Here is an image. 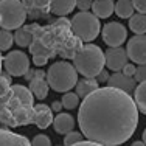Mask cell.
Instances as JSON below:
<instances>
[{"label":"cell","instance_id":"obj_1","mask_svg":"<svg viewBox=\"0 0 146 146\" xmlns=\"http://www.w3.org/2000/svg\"><path fill=\"white\" fill-rule=\"evenodd\" d=\"M78 123L87 140L104 146H120L137 129L138 107L124 90L110 86L98 87L82 100Z\"/></svg>","mask_w":146,"mask_h":146},{"label":"cell","instance_id":"obj_2","mask_svg":"<svg viewBox=\"0 0 146 146\" xmlns=\"http://www.w3.org/2000/svg\"><path fill=\"white\" fill-rule=\"evenodd\" d=\"M73 65L82 76L96 78L106 65V53L93 44L82 45L73 56Z\"/></svg>","mask_w":146,"mask_h":146},{"label":"cell","instance_id":"obj_3","mask_svg":"<svg viewBox=\"0 0 146 146\" xmlns=\"http://www.w3.org/2000/svg\"><path fill=\"white\" fill-rule=\"evenodd\" d=\"M76 73L78 70L73 64L65 61H58L51 64V67L47 70V81L54 92L64 93L76 86L78 82Z\"/></svg>","mask_w":146,"mask_h":146},{"label":"cell","instance_id":"obj_4","mask_svg":"<svg viewBox=\"0 0 146 146\" xmlns=\"http://www.w3.org/2000/svg\"><path fill=\"white\" fill-rule=\"evenodd\" d=\"M100 17L92 14L89 11H79L78 14L73 16L70 20L72 31L75 33V36H78L84 42H92L98 37L101 25H100Z\"/></svg>","mask_w":146,"mask_h":146},{"label":"cell","instance_id":"obj_5","mask_svg":"<svg viewBox=\"0 0 146 146\" xmlns=\"http://www.w3.org/2000/svg\"><path fill=\"white\" fill-rule=\"evenodd\" d=\"M27 20V6L20 0H0V27L17 30Z\"/></svg>","mask_w":146,"mask_h":146},{"label":"cell","instance_id":"obj_6","mask_svg":"<svg viewBox=\"0 0 146 146\" xmlns=\"http://www.w3.org/2000/svg\"><path fill=\"white\" fill-rule=\"evenodd\" d=\"M3 67L8 75L11 76H25V73L30 70V59L23 51L14 50L9 51L5 58H3Z\"/></svg>","mask_w":146,"mask_h":146},{"label":"cell","instance_id":"obj_7","mask_svg":"<svg viewBox=\"0 0 146 146\" xmlns=\"http://www.w3.org/2000/svg\"><path fill=\"white\" fill-rule=\"evenodd\" d=\"M103 40L109 47H120L124 44L127 37V30L123 23L120 22H107L103 27Z\"/></svg>","mask_w":146,"mask_h":146},{"label":"cell","instance_id":"obj_8","mask_svg":"<svg viewBox=\"0 0 146 146\" xmlns=\"http://www.w3.org/2000/svg\"><path fill=\"white\" fill-rule=\"evenodd\" d=\"M127 56L132 62L141 65L146 64V34H135L127 42Z\"/></svg>","mask_w":146,"mask_h":146},{"label":"cell","instance_id":"obj_9","mask_svg":"<svg viewBox=\"0 0 146 146\" xmlns=\"http://www.w3.org/2000/svg\"><path fill=\"white\" fill-rule=\"evenodd\" d=\"M127 50L121 47H109L106 51V65L109 70L120 72L123 70V67L127 64Z\"/></svg>","mask_w":146,"mask_h":146},{"label":"cell","instance_id":"obj_10","mask_svg":"<svg viewBox=\"0 0 146 146\" xmlns=\"http://www.w3.org/2000/svg\"><path fill=\"white\" fill-rule=\"evenodd\" d=\"M107 86L124 90V92H127L131 95V93H134L135 87H137V79L134 76L124 75L123 72H113V75H110L109 79H107Z\"/></svg>","mask_w":146,"mask_h":146},{"label":"cell","instance_id":"obj_11","mask_svg":"<svg viewBox=\"0 0 146 146\" xmlns=\"http://www.w3.org/2000/svg\"><path fill=\"white\" fill-rule=\"evenodd\" d=\"M0 146H33L27 137L8 129H0Z\"/></svg>","mask_w":146,"mask_h":146},{"label":"cell","instance_id":"obj_12","mask_svg":"<svg viewBox=\"0 0 146 146\" xmlns=\"http://www.w3.org/2000/svg\"><path fill=\"white\" fill-rule=\"evenodd\" d=\"M53 127L58 134L65 135L75 129V118L70 113H58L53 120Z\"/></svg>","mask_w":146,"mask_h":146},{"label":"cell","instance_id":"obj_13","mask_svg":"<svg viewBox=\"0 0 146 146\" xmlns=\"http://www.w3.org/2000/svg\"><path fill=\"white\" fill-rule=\"evenodd\" d=\"M33 113H34L33 121L40 127V129H45V127L50 126L53 117H51V110H50V107H48V106H45V104H39V106L34 107Z\"/></svg>","mask_w":146,"mask_h":146},{"label":"cell","instance_id":"obj_14","mask_svg":"<svg viewBox=\"0 0 146 146\" xmlns=\"http://www.w3.org/2000/svg\"><path fill=\"white\" fill-rule=\"evenodd\" d=\"M92 11L100 19H107L115 11V3H113V0H95L92 6Z\"/></svg>","mask_w":146,"mask_h":146},{"label":"cell","instance_id":"obj_15","mask_svg":"<svg viewBox=\"0 0 146 146\" xmlns=\"http://www.w3.org/2000/svg\"><path fill=\"white\" fill-rule=\"evenodd\" d=\"M76 0H51L50 3V11L56 16H67L75 9Z\"/></svg>","mask_w":146,"mask_h":146},{"label":"cell","instance_id":"obj_16","mask_svg":"<svg viewBox=\"0 0 146 146\" xmlns=\"http://www.w3.org/2000/svg\"><path fill=\"white\" fill-rule=\"evenodd\" d=\"M11 93L22 106H25V107L33 106L34 95H33V92H31V89H27V87H23V86H13Z\"/></svg>","mask_w":146,"mask_h":146},{"label":"cell","instance_id":"obj_17","mask_svg":"<svg viewBox=\"0 0 146 146\" xmlns=\"http://www.w3.org/2000/svg\"><path fill=\"white\" fill-rule=\"evenodd\" d=\"M34 28H36V25L17 28L16 33H14V42L19 45V47H30L34 40V37H33V30Z\"/></svg>","mask_w":146,"mask_h":146},{"label":"cell","instance_id":"obj_18","mask_svg":"<svg viewBox=\"0 0 146 146\" xmlns=\"http://www.w3.org/2000/svg\"><path fill=\"white\" fill-rule=\"evenodd\" d=\"M30 89L33 92V95L39 100L47 98L48 95V89H50V84H48L47 78H39V76H34L30 81Z\"/></svg>","mask_w":146,"mask_h":146},{"label":"cell","instance_id":"obj_19","mask_svg":"<svg viewBox=\"0 0 146 146\" xmlns=\"http://www.w3.org/2000/svg\"><path fill=\"white\" fill-rule=\"evenodd\" d=\"M76 93H78L79 96H82V98H86L87 95H90L92 92H95L96 89H98V79L95 78H87L86 76L84 79H79L78 82H76Z\"/></svg>","mask_w":146,"mask_h":146},{"label":"cell","instance_id":"obj_20","mask_svg":"<svg viewBox=\"0 0 146 146\" xmlns=\"http://www.w3.org/2000/svg\"><path fill=\"white\" fill-rule=\"evenodd\" d=\"M135 6L132 0H118L115 3V14L120 19H129L131 16H134Z\"/></svg>","mask_w":146,"mask_h":146},{"label":"cell","instance_id":"obj_21","mask_svg":"<svg viewBox=\"0 0 146 146\" xmlns=\"http://www.w3.org/2000/svg\"><path fill=\"white\" fill-rule=\"evenodd\" d=\"M129 28L135 34H145L146 33V14L137 13L129 17Z\"/></svg>","mask_w":146,"mask_h":146},{"label":"cell","instance_id":"obj_22","mask_svg":"<svg viewBox=\"0 0 146 146\" xmlns=\"http://www.w3.org/2000/svg\"><path fill=\"white\" fill-rule=\"evenodd\" d=\"M134 100L137 103V107L141 113L146 115V81L140 82L134 90Z\"/></svg>","mask_w":146,"mask_h":146},{"label":"cell","instance_id":"obj_23","mask_svg":"<svg viewBox=\"0 0 146 146\" xmlns=\"http://www.w3.org/2000/svg\"><path fill=\"white\" fill-rule=\"evenodd\" d=\"M30 51L31 54H44V56H53V51H51V48H47V45H45L40 39H34L33 44L30 45Z\"/></svg>","mask_w":146,"mask_h":146},{"label":"cell","instance_id":"obj_24","mask_svg":"<svg viewBox=\"0 0 146 146\" xmlns=\"http://www.w3.org/2000/svg\"><path fill=\"white\" fill-rule=\"evenodd\" d=\"M62 104L68 110L76 109L79 104V95L78 93H73V92H65V95H62Z\"/></svg>","mask_w":146,"mask_h":146},{"label":"cell","instance_id":"obj_25","mask_svg":"<svg viewBox=\"0 0 146 146\" xmlns=\"http://www.w3.org/2000/svg\"><path fill=\"white\" fill-rule=\"evenodd\" d=\"M13 42H14V36L9 33V30H0V51L9 50Z\"/></svg>","mask_w":146,"mask_h":146},{"label":"cell","instance_id":"obj_26","mask_svg":"<svg viewBox=\"0 0 146 146\" xmlns=\"http://www.w3.org/2000/svg\"><path fill=\"white\" fill-rule=\"evenodd\" d=\"M27 8H36L40 11H50L51 0H23Z\"/></svg>","mask_w":146,"mask_h":146},{"label":"cell","instance_id":"obj_27","mask_svg":"<svg viewBox=\"0 0 146 146\" xmlns=\"http://www.w3.org/2000/svg\"><path fill=\"white\" fill-rule=\"evenodd\" d=\"M82 135H84V134L73 132V131L68 132V134H65V137H64V145H65V146H72V145L78 143V141L82 140Z\"/></svg>","mask_w":146,"mask_h":146},{"label":"cell","instance_id":"obj_28","mask_svg":"<svg viewBox=\"0 0 146 146\" xmlns=\"http://www.w3.org/2000/svg\"><path fill=\"white\" fill-rule=\"evenodd\" d=\"M11 92V86H9V78L0 73V98L6 96Z\"/></svg>","mask_w":146,"mask_h":146},{"label":"cell","instance_id":"obj_29","mask_svg":"<svg viewBox=\"0 0 146 146\" xmlns=\"http://www.w3.org/2000/svg\"><path fill=\"white\" fill-rule=\"evenodd\" d=\"M31 145L33 146H51V140L45 134H39L31 140Z\"/></svg>","mask_w":146,"mask_h":146},{"label":"cell","instance_id":"obj_30","mask_svg":"<svg viewBox=\"0 0 146 146\" xmlns=\"http://www.w3.org/2000/svg\"><path fill=\"white\" fill-rule=\"evenodd\" d=\"M134 78L137 79V82H143V81H146V64L138 65L137 70H135Z\"/></svg>","mask_w":146,"mask_h":146},{"label":"cell","instance_id":"obj_31","mask_svg":"<svg viewBox=\"0 0 146 146\" xmlns=\"http://www.w3.org/2000/svg\"><path fill=\"white\" fill-rule=\"evenodd\" d=\"M76 6L79 8V11H89L93 6L92 0H76Z\"/></svg>","mask_w":146,"mask_h":146},{"label":"cell","instance_id":"obj_32","mask_svg":"<svg viewBox=\"0 0 146 146\" xmlns=\"http://www.w3.org/2000/svg\"><path fill=\"white\" fill-rule=\"evenodd\" d=\"M132 2H134V6L138 13L146 14V0H132Z\"/></svg>","mask_w":146,"mask_h":146},{"label":"cell","instance_id":"obj_33","mask_svg":"<svg viewBox=\"0 0 146 146\" xmlns=\"http://www.w3.org/2000/svg\"><path fill=\"white\" fill-rule=\"evenodd\" d=\"M33 62L36 65H39V67H40V65H45L48 62V56H44V54H36V56L33 58Z\"/></svg>","mask_w":146,"mask_h":146},{"label":"cell","instance_id":"obj_34","mask_svg":"<svg viewBox=\"0 0 146 146\" xmlns=\"http://www.w3.org/2000/svg\"><path fill=\"white\" fill-rule=\"evenodd\" d=\"M135 70H137V67H135L134 64H126L121 72H123L124 75H127V76H134L135 75Z\"/></svg>","mask_w":146,"mask_h":146},{"label":"cell","instance_id":"obj_35","mask_svg":"<svg viewBox=\"0 0 146 146\" xmlns=\"http://www.w3.org/2000/svg\"><path fill=\"white\" fill-rule=\"evenodd\" d=\"M72 146H104V145L96 143V141H92V140H81V141H78V143H75Z\"/></svg>","mask_w":146,"mask_h":146},{"label":"cell","instance_id":"obj_36","mask_svg":"<svg viewBox=\"0 0 146 146\" xmlns=\"http://www.w3.org/2000/svg\"><path fill=\"white\" fill-rule=\"evenodd\" d=\"M109 73H107L106 70H101L98 73V76H96V79H98V82H107V79H109Z\"/></svg>","mask_w":146,"mask_h":146},{"label":"cell","instance_id":"obj_37","mask_svg":"<svg viewBox=\"0 0 146 146\" xmlns=\"http://www.w3.org/2000/svg\"><path fill=\"white\" fill-rule=\"evenodd\" d=\"M64 107V104H62V101H54L53 104H51V110H54V112H61V109Z\"/></svg>","mask_w":146,"mask_h":146},{"label":"cell","instance_id":"obj_38","mask_svg":"<svg viewBox=\"0 0 146 146\" xmlns=\"http://www.w3.org/2000/svg\"><path fill=\"white\" fill-rule=\"evenodd\" d=\"M131 146H146V143H145L143 140H141V141H134V143H132Z\"/></svg>","mask_w":146,"mask_h":146},{"label":"cell","instance_id":"obj_39","mask_svg":"<svg viewBox=\"0 0 146 146\" xmlns=\"http://www.w3.org/2000/svg\"><path fill=\"white\" fill-rule=\"evenodd\" d=\"M2 62H3V58H2V51H0V72H2Z\"/></svg>","mask_w":146,"mask_h":146},{"label":"cell","instance_id":"obj_40","mask_svg":"<svg viewBox=\"0 0 146 146\" xmlns=\"http://www.w3.org/2000/svg\"><path fill=\"white\" fill-rule=\"evenodd\" d=\"M143 141H145V143H146V129L143 131Z\"/></svg>","mask_w":146,"mask_h":146},{"label":"cell","instance_id":"obj_41","mask_svg":"<svg viewBox=\"0 0 146 146\" xmlns=\"http://www.w3.org/2000/svg\"><path fill=\"white\" fill-rule=\"evenodd\" d=\"M62 146H65V145H62Z\"/></svg>","mask_w":146,"mask_h":146}]
</instances>
